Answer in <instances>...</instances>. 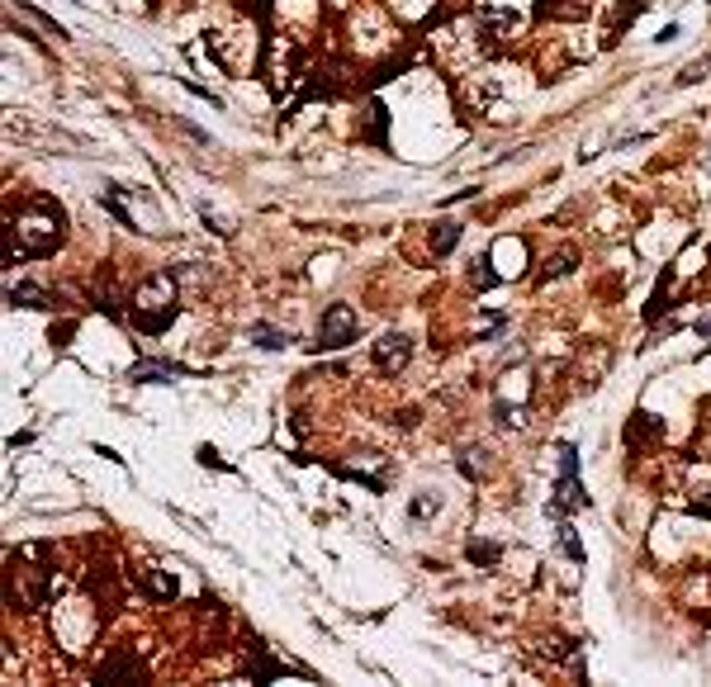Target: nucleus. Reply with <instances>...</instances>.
<instances>
[{
  "label": "nucleus",
  "mask_w": 711,
  "mask_h": 687,
  "mask_svg": "<svg viewBox=\"0 0 711 687\" xmlns=\"http://www.w3.org/2000/svg\"><path fill=\"white\" fill-rule=\"evenodd\" d=\"M57 242H62V214H57L53 199H38L34 209L24 218H15V242H10V261H19V256H43L53 252Z\"/></svg>",
  "instance_id": "f257e3e1"
},
{
  "label": "nucleus",
  "mask_w": 711,
  "mask_h": 687,
  "mask_svg": "<svg viewBox=\"0 0 711 687\" xmlns=\"http://www.w3.org/2000/svg\"><path fill=\"white\" fill-rule=\"evenodd\" d=\"M133 304H138V323L147 332H162L171 323V313H176V280L171 275H152L147 285H138Z\"/></svg>",
  "instance_id": "f03ea898"
},
{
  "label": "nucleus",
  "mask_w": 711,
  "mask_h": 687,
  "mask_svg": "<svg viewBox=\"0 0 711 687\" xmlns=\"http://www.w3.org/2000/svg\"><path fill=\"white\" fill-rule=\"evenodd\" d=\"M408 361H413V342H408L403 332H389V337H380V342H375V365H380L384 375H399V370H408Z\"/></svg>",
  "instance_id": "7ed1b4c3"
},
{
  "label": "nucleus",
  "mask_w": 711,
  "mask_h": 687,
  "mask_svg": "<svg viewBox=\"0 0 711 687\" xmlns=\"http://www.w3.org/2000/svg\"><path fill=\"white\" fill-rule=\"evenodd\" d=\"M356 313H351L347 304H332L328 313H323V346H351L356 342Z\"/></svg>",
  "instance_id": "20e7f679"
},
{
  "label": "nucleus",
  "mask_w": 711,
  "mask_h": 687,
  "mask_svg": "<svg viewBox=\"0 0 711 687\" xmlns=\"http://www.w3.org/2000/svg\"><path fill=\"white\" fill-rule=\"evenodd\" d=\"M517 34V15H508V10H479V43L484 48H503L508 38Z\"/></svg>",
  "instance_id": "39448f33"
},
{
  "label": "nucleus",
  "mask_w": 711,
  "mask_h": 687,
  "mask_svg": "<svg viewBox=\"0 0 711 687\" xmlns=\"http://www.w3.org/2000/svg\"><path fill=\"white\" fill-rule=\"evenodd\" d=\"M19 308H53V294L43 290V285H15V294H10Z\"/></svg>",
  "instance_id": "423d86ee"
},
{
  "label": "nucleus",
  "mask_w": 711,
  "mask_h": 687,
  "mask_svg": "<svg viewBox=\"0 0 711 687\" xmlns=\"http://www.w3.org/2000/svg\"><path fill=\"white\" fill-rule=\"evenodd\" d=\"M460 242V223H437V228H432V252H451V247H456Z\"/></svg>",
  "instance_id": "0eeeda50"
},
{
  "label": "nucleus",
  "mask_w": 711,
  "mask_h": 687,
  "mask_svg": "<svg viewBox=\"0 0 711 687\" xmlns=\"http://www.w3.org/2000/svg\"><path fill=\"white\" fill-rule=\"evenodd\" d=\"M574 261H579V252H574V247L555 252V256L546 261V280H555V275H569V271H574Z\"/></svg>",
  "instance_id": "6e6552de"
},
{
  "label": "nucleus",
  "mask_w": 711,
  "mask_h": 687,
  "mask_svg": "<svg viewBox=\"0 0 711 687\" xmlns=\"http://www.w3.org/2000/svg\"><path fill=\"white\" fill-rule=\"evenodd\" d=\"M147 583H152V593L157 597H176V579L162 574V569H147Z\"/></svg>",
  "instance_id": "1a4fd4ad"
},
{
  "label": "nucleus",
  "mask_w": 711,
  "mask_h": 687,
  "mask_svg": "<svg viewBox=\"0 0 711 687\" xmlns=\"http://www.w3.org/2000/svg\"><path fill=\"white\" fill-rule=\"evenodd\" d=\"M560 545H565V555L574 564L584 560V545H579V536H574V526H565V522H560Z\"/></svg>",
  "instance_id": "9d476101"
},
{
  "label": "nucleus",
  "mask_w": 711,
  "mask_h": 687,
  "mask_svg": "<svg viewBox=\"0 0 711 687\" xmlns=\"http://www.w3.org/2000/svg\"><path fill=\"white\" fill-rule=\"evenodd\" d=\"M470 560H474V564H498V545H489V541H470Z\"/></svg>",
  "instance_id": "9b49d317"
},
{
  "label": "nucleus",
  "mask_w": 711,
  "mask_h": 687,
  "mask_svg": "<svg viewBox=\"0 0 711 687\" xmlns=\"http://www.w3.org/2000/svg\"><path fill=\"white\" fill-rule=\"evenodd\" d=\"M256 342L266 346V351H280V346H285V337H280L275 327H256Z\"/></svg>",
  "instance_id": "f8f14e48"
},
{
  "label": "nucleus",
  "mask_w": 711,
  "mask_h": 687,
  "mask_svg": "<svg viewBox=\"0 0 711 687\" xmlns=\"http://www.w3.org/2000/svg\"><path fill=\"white\" fill-rule=\"evenodd\" d=\"M498 422L503 427H527V408H498Z\"/></svg>",
  "instance_id": "ddd939ff"
},
{
  "label": "nucleus",
  "mask_w": 711,
  "mask_h": 687,
  "mask_svg": "<svg viewBox=\"0 0 711 687\" xmlns=\"http://www.w3.org/2000/svg\"><path fill=\"white\" fill-rule=\"evenodd\" d=\"M702 72H711V57H702V62H693L688 72L678 76V86H693V81H702Z\"/></svg>",
  "instance_id": "4468645a"
},
{
  "label": "nucleus",
  "mask_w": 711,
  "mask_h": 687,
  "mask_svg": "<svg viewBox=\"0 0 711 687\" xmlns=\"http://www.w3.org/2000/svg\"><path fill=\"white\" fill-rule=\"evenodd\" d=\"M493 280H498V275H493V271H489V261L479 256V261H474V285H493Z\"/></svg>",
  "instance_id": "2eb2a0df"
},
{
  "label": "nucleus",
  "mask_w": 711,
  "mask_h": 687,
  "mask_svg": "<svg viewBox=\"0 0 711 687\" xmlns=\"http://www.w3.org/2000/svg\"><path fill=\"white\" fill-rule=\"evenodd\" d=\"M697 332H702V337H711V318H702V323H697Z\"/></svg>",
  "instance_id": "dca6fc26"
}]
</instances>
